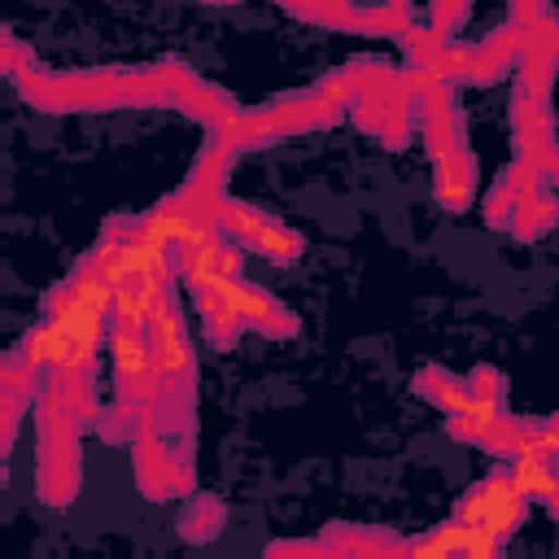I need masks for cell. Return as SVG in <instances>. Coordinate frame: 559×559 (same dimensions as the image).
Listing matches in <instances>:
<instances>
[{
    "label": "cell",
    "instance_id": "1",
    "mask_svg": "<svg viewBox=\"0 0 559 559\" xmlns=\"http://www.w3.org/2000/svg\"><path fill=\"white\" fill-rule=\"evenodd\" d=\"M175 105H179V109H188L192 118H201L210 131L227 127V122L240 114V105H236V100H231L223 87H214V83L197 79L192 70H188V79L179 83V92H175Z\"/></svg>",
    "mask_w": 559,
    "mask_h": 559
},
{
    "label": "cell",
    "instance_id": "2",
    "mask_svg": "<svg viewBox=\"0 0 559 559\" xmlns=\"http://www.w3.org/2000/svg\"><path fill=\"white\" fill-rule=\"evenodd\" d=\"M432 166H437V201L445 210H467L476 197V157L467 148H454Z\"/></svg>",
    "mask_w": 559,
    "mask_h": 559
},
{
    "label": "cell",
    "instance_id": "3",
    "mask_svg": "<svg viewBox=\"0 0 559 559\" xmlns=\"http://www.w3.org/2000/svg\"><path fill=\"white\" fill-rule=\"evenodd\" d=\"M35 489L48 507H66L79 493V450H48L39 454Z\"/></svg>",
    "mask_w": 559,
    "mask_h": 559
},
{
    "label": "cell",
    "instance_id": "4",
    "mask_svg": "<svg viewBox=\"0 0 559 559\" xmlns=\"http://www.w3.org/2000/svg\"><path fill=\"white\" fill-rule=\"evenodd\" d=\"M323 555H406L402 537H389L380 528H349V524H328L323 533Z\"/></svg>",
    "mask_w": 559,
    "mask_h": 559
},
{
    "label": "cell",
    "instance_id": "5",
    "mask_svg": "<svg viewBox=\"0 0 559 559\" xmlns=\"http://www.w3.org/2000/svg\"><path fill=\"white\" fill-rule=\"evenodd\" d=\"M231 162H236V148H231L223 135H214V131H210V144L201 148V157H197V166H192L188 183H192V188H201V192L223 197V183H227Z\"/></svg>",
    "mask_w": 559,
    "mask_h": 559
},
{
    "label": "cell",
    "instance_id": "6",
    "mask_svg": "<svg viewBox=\"0 0 559 559\" xmlns=\"http://www.w3.org/2000/svg\"><path fill=\"white\" fill-rule=\"evenodd\" d=\"M135 485L144 489V498H166V441L162 437H135Z\"/></svg>",
    "mask_w": 559,
    "mask_h": 559
},
{
    "label": "cell",
    "instance_id": "7",
    "mask_svg": "<svg viewBox=\"0 0 559 559\" xmlns=\"http://www.w3.org/2000/svg\"><path fill=\"white\" fill-rule=\"evenodd\" d=\"M245 249L262 253L266 262H297L306 245H301V236H297V231H288L280 218H271V214H266V218H262V227L249 236V245H245Z\"/></svg>",
    "mask_w": 559,
    "mask_h": 559
},
{
    "label": "cell",
    "instance_id": "8",
    "mask_svg": "<svg viewBox=\"0 0 559 559\" xmlns=\"http://www.w3.org/2000/svg\"><path fill=\"white\" fill-rule=\"evenodd\" d=\"M415 393H419L424 402L441 406L445 415H450V411H463V402H467L463 380L450 376L445 367H419V371H415Z\"/></svg>",
    "mask_w": 559,
    "mask_h": 559
},
{
    "label": "cell",
    "instance_id": "9",
    "mask_svg": "<svg viewBox=\"0 0 559 559\" xmlns=\"http://www.w3.org/2000/svg\"><path fill=\"white\" fill-rule=\"evenodd\" d=\"M288 13H297L301 22L314 26H332V31H354L358 26V9L349 0H280Z\"/></svg>",
    "mask_w": 559,
    "mask_h": 559
},
{
    "label": "cell",
    "instance_id": "10",
    "mask_svg": "<svg viewBox=\"0 0 559 559\" xmlns=\"http://www.w3.org/2000/svg\"><path fill=\"white\" fill-rule=\"evenodd\" d=\"M550 227H555V201H550L546 192H542V197L520 201V205H515V214H511V223H507V231H511V236H520L524 245H528V240H542Z\"/></svg>",
    "mask_w": 559,
    "mask_h": 559
},
{
    "label": "cell",
    "instance_id": "11",
    "mask_svg": "<svg viewBox=\"0 0 559 559\" xmlns=\"http://www.w3.org/2000/svg\"><path fill=\"white\" fill-rule=\"evenodd\" d=\"M262 218H266V214H262L258 205H245V201H227V197L218 201V214H214L218 231H223L227 240H236L240 249H245V245H249V236L262 227Z\"/></svg>",
    "mask_w": 559,
    "mask_h": 559
},
{
    "label": "cell",
    "instance_id": "12",
    "mask_svg": "<svg viewBox=\"0 0 559 559\" xmlns=\"http://www.w3.org/2000/svg\"><path fill=\"white\" fill-rule=\"evenodd\" d=\"M218 528H223V502H218V498H197V502L188 507L183 524H179V533H183L188 542H214Z\"/></svg>",
    "mask_w": 559,
    "mask_h": 559
},
{
    "label": "cell",
    "instance_id": "13",
    "mask_svg": "<svg viewBox=\"0 0 559 559\" xmlns=\"http://www.w3.org/2000/svg\"><path fill=\"white\" fill-rule=\"evenodd\" d=\"M197 310H201L205 336H210L218 349H231V345L240 341L245 323H240V314H236V310H227V306H205V301H197Z\"/></svg>",
    "mask_w": 559,
    "mask_h": 559
},
{
    "label": "cell",
    "instance_id": "14",
    "mask_svg": "<svg viewBox=\"0 0 559 559\" xmlns=\"http://www.w3.org/2000/svg\"><path fill=\"white\" fill-rule=\"evenodd\" d=\"M406 22H411V13L406 9H393V4H371V9H358V26L354 31H362V35H389V39H397L402 31H406Z\"/></svg>",
    "mask_w": 559,
    "mask_h": 559
},
{
    "label": "cell",
    "instance_id": "15",
    "mask_svg": "<svg viewBox=\"0 0 559 559\" xmlns=\"http://www.w3.org/2000/svg\"><path fill=\"white\" fill-rule=\"evenodd\" d=\"M397 44L406 48V61H432L437 66V52H441V35L432 31V26H415V22H406V31L397 35Z\"/></svg>",
    "mask_w": 559,
    "mask_h": 559
},
{
    "label": "cell",
    "instance_id": "16",
    "mask_svg": "<svg viewBox=\"0 0 559 559\" xmlns=\"http://www.w3.org/2000/svg\"><path fill=\"white\" fill-rule=\"evenodd\" d=\"M520 201H528V197H520L507 179H498V183H493V192L485 197V223H489V227H507Z\"/></svg>",
    "mask_w": 559,
    "mask_h": 559
},
{
    "label": "cell",
    "instance_id": "17",
    "mask_svg": "<svg viewBox=\"0 0 559 559\" xmlns=\"http://www.w3.org/2000/svg\"><path fill=\"white\" fill-rule=\"evenodd\" d=\"M463 389H467V397H489V402H502L507 397V376L498 371V367H472L467 376H463Z\"/></svg>",
    "mask_w": 559,
    "mask_h": 559
},
{
    "label": "cell",
    "instance_id": "18",
    "mask_svg": "<svg viewBox=\"0 0 559 559\" xmlns=\"http://www.w3.org/2000/svg\"><path fill=\"white\" fill-rule=\"evenodd\" d=\"M467 13H472V0H432V31L450 39L467 22Z\"/></svg>",
    "mask_w": 559,
    "mask_h": 559
},
{
    "label": "cell",
    "instance_id": "19",
    "mask_svg": "<svg viewBox=\"0 0 559 559\" xmlns=\"http://www.w3.org/2000/svg\"><path fill=\"white\" fill-rule=\"evenodd\" d=\"M249 328H253V332H262V336H293V332H297V314H293L288 306L271 301V306H266Z\"/></svg>",
    "mask_w": 559,
    "mask_h": 559
},
{
    "label": "cell",
    "instance_id": "20",
    "mask_svg": "<svg viewBox=\"0 0 559 559\" xmlns=\"http://www.w3.org/2000/svg\"><path fill=\"white\" fill-rule=\"evenodd\" d=\"M31 402L26 397H17V393H0V459L9 454V445H13V437H17V424H22V411H26Z\"/></svg>",
    "mask_w": 559,
    "mask_h": 559
},
{
    "label": "cell",
    "instance_id": "21",
    "mask_svg": "<svg viewBox=\"0 0 559 559\" xmlns=\"http://www.w3.org/2000/svg\"><path fill=\"white\" fill-rule=\"evenodd\" d=\"M542 13H550L546 0H511V22H515V26H524V22L542 17Z\"/></svg>",
    "mask_w": 559,
    "mask_h": 559
},
{
    "label": "cell",
    "instance_id": "22",
    "mask_svg": "<svg viewBox=\"0 0 559 559\" xmlns=\"http://www.w3.org/2000/svg\"><path fill=\"white\" fill-rule=\"evenodd\" d=\"M266 555H323V542H271Z\"/></svg>",
    "mask_w": 559,
    "mask_h": 559
},
{
    "label": "cell",
    "instance_id": "23",
    "mask_svg": "<svg viewBox=\"0 0 559 559\" xmlns=\"http://www.w3.org/2000/svg\"><path fill=\"white\" fill-rule=\"evenodd\" d=\"M384 4H393V9H406V13H411V0H384Z\"/></svg>",
    "mask_w": 559,
    "mask_h": 559
},
{
    "label": "cell",
    "instance_id": "24",
    "mask_svg": "<svg viewBox=\"0 0 559 559\" xmlns=\"http://www.w3.org/2000/svg\"><path fill=\"white\" fill-rule=\"evenodd\" d=\"M205 4H231V0H205Z\"/></svg>",
    "mask_w": 559,
    "mask_h": 559
}]
</instances>
